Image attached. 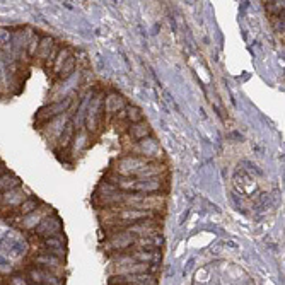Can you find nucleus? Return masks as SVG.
<instances>
[{"mask_svg": "<svg viewBox=\"0 0 285 285\" xmlns=\"http://www.w3.org/2000/svg\"><path fill=\"white\" fill-rule=\"evenodd\" d=\"M151 126L147 125L146 121H138V123H133L130 128V137L133 142H140V140L147 138L151 135Z\"/></svg>", "mask_w": 285, "mask_h": 285, "instance_id": "obj_6", "label": "nucleus"}, {"mask_svg": "<svg viewBox=\"0 0 285 285\" xmlns=\"http://www.w3.org/2000/svg\"><path fill=\"white\" fill-rule=\"evenodd\" d=\"M74 133H75V126H74V123H67L65 126H63V130H62V133L58 135V142H57V147L60 149H67V147H70V144H72V140H74Z\"/></svg>", "mask_w": 285, "mask_h": 285, "instance_id": "obj_5", "label": "nucleus"}, {"mask_svg": "<svg viewBox=\"0 0 285 285\" xmlns=\"http://www.w3.org/2000/svg\"><path fill=\"white\" fill-rule=\"evenodd\" d=\"M26 200H28V195H24V190H21L18 186V188L0 195V205L4 208H9V214H11L12 208L19 207L21 203L26 202ZM9 214H7V217H9Z\"/></svg>", "mask_w": 285, "mask_h": 285, "instance_id": "obj_3", "label": "nucleus"}, {"mask_svg": "<svg viewBox=\"0 0 285 285\" xmlns=\"http://www.w3.org/2000/svg\"><path fill=\"white\" fill-rule=\"evenodd\" d=\"M74 65H75V57H70L67 58V62L63 63V67H62V70L58 72V75H60V79H69L70 75H72V72H74Z\"/></svg>", "mask_w": 285, "mask_h": 285, "instance_id": "obj_11", "label": "nucleus"}, {"mask_svg": "<svg viewBox=\"0 0 285 285\" xmlns=\"http://www.w3.org/2000/svg\"><path fill=\"white\" fill-rule=\"evenodd\" d=\"M70 57V52L67 48L60 50V52L57 53V57H55V62H53V74H58V72L62 70L63 63L67 62V58Z\"/></svg>", "mask_w": 285, "mask_h": 285, "instance_id": "obj_9", "label": "nucleus"}, {"mask_svg": "<svg viewBox=\"0 0 285 285\" xmlns=\"http://www.w3.org/2000/svg\"><path fill=\"white\" fill-rule=\"evenodd\" d=\"M126 113V118L131 121V123H138V121H144V114L140 111L138 108H135V106H128V108L125 109Z\"/></svg>", "mask_w": 285, "mask_h": 285, "instance_id": "obj_12", "label": "nucleus"}, {"mask_svg": "<svg viewBox=\"0 0 285 285\" xmlns=\"http://www.w3.org/2000/svg\"><path fill=\"white\" fill-rule=\"evenodd\" d=\"M18 186H19V180L16 176H12V174H4V176H0V195L18 188Z\"/></svg>", "mask_w": 285, "mask_h": 285, "instance_id": "obj_7", "label": "nucleus"}, {"mask_svg": "<svg viewBox=\"0 0 285 285\" xmlns=\"http://www.w3.org/2000/svg\"><path fill=\"white\" fill-rule=\"evenodd\" d=\"M133 152H137V154H135L137 157H144V159L151 161V159H159L163 151H161L159 144H157L154 138L147 137V138H144L135 144Z\"/></svg>", "mask_w": 285, "mask_h": 285, "instance_id": "obj_1", "label": "nucleus"}, {"mask_svg": "<svg viewBox=\"0 0 285 285\" xmlns=\"http://www.w3.org/2000/svg\"><path fill=\"white\" fill-rule=\"evenodd\" d=\"M52 48H53V40H52V38H43V40L40 41V46H38L36 55L48 58L50 57V52H52ZM45 58H43V60H45Z\"/></svg>", "mask_w": 285, "mask_h": 285, "instance_id": "obj_10", "label": "nucleus"}, {"mask_svg": "<svg viewBox=\"0 0 285 285\" xmlns=\"http://www.w3.org/2000/svg\"><path fill=\"white\" fill-rule=\"evenodd\" d=\"M43 208H36V210L31 212L29 215L23 217V224H21V227L23 229H36L41 220L46 217V210H43Z\"/></svg>", "mask_w": 285, "mask_h": 285, "instance_id": "obj_4", "label": "nucleus"}, {"mask_svg": "<svg viewBox=\"0 0 285 285\" xmlns=\"http://www.w3.org/2000/svg\"><path fill=\"white\" fill-rule=\"evenodd\" d=\"M38 46H40V38H38L36 35L31 36V40H29V45H28L29 57H35L36 52H38Z\"/></svg>", "mask_w": 285, "mask_h": 285, "instance_id": "obj_13", "label": "nucleus"}, {"mask_svg": "<svg viewBox=\"0 0 285 285\" xmlns=\"http://www.w3.org/2000/svg\"><path fill=\"white\" fill-rule=\"evenodd\" d=\"M70 103H72V99H70V97H67V99L60 101V103H53L52 106H46V108H43L40 113L36 114V120L40 123L52 121L53 118H58V114H60V113H65L67 108L70 106Z\"/></svg>", "mask_w": 285, "mask_h": 285, "instance_id": "obj_2", "label": "nucleus"}, {"mask_svg": "<svg viewBox=\"0 0 285 285\" xmlns=\"http://www.w3.org/2000/svg\"><path fill=\"white\" fill-rule=\"evenodd\" d=\"M106 111H108V114H114L118 113V109L123 108V99L121 96H116V94H111L106 99V104H104Z\"/></svg>", "mask_w": 285, "mask_h": 285, "instance_id": "obj_8", "label": "nucleus"}]
</instances>
